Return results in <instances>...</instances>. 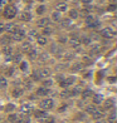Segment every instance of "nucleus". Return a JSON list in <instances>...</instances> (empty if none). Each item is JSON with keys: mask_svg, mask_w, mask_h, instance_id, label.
<instances>
[{"mask_svg": "<svg viewBox=\"0 0 117 123\" xmlns=\"http://www.w3.org/2000/svg\"><path fill=\"white\" fill-rule=\"evenodd\" d=\"M102 100H103V99H102V96H101V94H96V96L93 97V102L96 103V104L102 103Z\"/></svg>", "mask_w": 117, "mask_h": 123, "instance_id": "22", "label": "nucleus"}, {"mask_svg": "<svg viewBox=\"0 0 117 123\" xmlns=\"http://www.w3.org/2000/svg\"><path fill=\"white\" fill-rule=\"evenodd\" d=\"M71 45L73 46V48H77V46L79 45V40H78V39H72V40H71Z\"/></svg>", "mask_w": 117, "mask_h": 123, "instance_id": "32", "label": "nucleus"}, {"mask_svg": "<svg viewBox=\"0 0 117 123\" xmlns=\"http://www.w3.org/2000/svg\"><path fill=\"white\" fill-rule=\"evenodd\" d=\"M42 1H44V0H42Z\"/></svg>", "mask_w": 117, "mask_h": 123, "instance_id": "55", "label": "nucleus"}, {"mask_svg": "<svg viewBox=\"0 0 117 123\" xmlns=\"http://www.w3.org/2000/svg\"><path fill=\"white\" fill-rule=\"evenodd\" d=\"M74 77H68V78H65L64 81H61V87H63V88H67V87H69L71 84H73V83H74Z\"/></svg>", "mask_w": 117, "mask_h": 123, "instance_id": "6", "label": "nucleus"}, {"mask_svg": "<svg viewBox=\"0 0 117 123\" xmlns=\"http://www.w3.org/2000/svg\"><path fill=\"white\" fill-rule=\"evenodd\" d=\"M20 19L23 20V21H29V20L32 19L30 13H29V12H24V13H21V14H20Z\"/></svg>", "mask_w": 117, "mask_h": 123, "instance_id": "8", "label": "nucleus"}, {"mask_svg": "<svg viewBox=\"0 0 117 123\" xmlns=\"http://www.w3.org/2000/svg\"><path fill=\"white\" fill-rule=\"evenodd\" d=\"M4 3H5V1H4V0H0V8H1V6H3V5H4Z\"/></svg>", "mask_w": 117, "mask_h": 123, "instance_id": "49", "label": "nucleus"}, {"mask_svg": "<svg viewBox=\"0 0 117 123\" xmlns=\"http://www.w3.org/2000/svg\"><path fill=\"white\" fill-rule=\"evenodd\" d=\"M3 31H4V24L0 23V33H3Z\"/></svg>", "mask_w": 117, "mask_h": 123, "instance_id": "46", "label": "nucleus"}, {"mask_svg": "<svg viewBox=\"0 0 117 123\" xmlns=\"http://www.w3.org/2000/svg\"><path fill=\"white\" fill-rule=\"evenodd\" d=\"M14 109H15V106H14V104H8V106L5 107V111L6 112H13Z\"/></svg>", "mask_w": 117, "mask_h": 123, "instance_id": "35", "label": "nucleus"}, {"mask_svg": "<svg viewBox=\"0 0 117 123\" xmlns=\"http://www.w3.org/2000/svg\"><path fill=\"white\" fill-rule=\"evenodd\" d=\"M4 15H5V18H8V19H13V18L16 15V9L14 8L13 5L6 6L5 10H4Z\"/></svg>", "mask_w": 117, "mask_h": 123, "instance_id": "1", "label": "nucleus"}, {"mask_svg": "<svg viewBox=\"0 0 117 123\" xmlns=\"http://www.w3.org/2000/svg\"><path fill=\"white\" fill-rule=\"evenodd\" d=\"M21 49L24 50V52H29V50H30L32 48H30V43L29 42H25V43H23V45H21Z\"/></svg>", "mask_w": 117, "mask_h": 123, "instance_id": "20", "label": "nucleus"}, {"mask_svg": "<svg viewBox=\"0 0 117 123\" xmlns=\"http://www.w3.org/2000/svg\"><path fill=\"white\" fill-rule=\"evenodd\" d=\"M53 84V82L50 81V79H45V81H43V85H44V88H48Z\"/></svg>", "mask_w": 117, "mask_h": 123, "instance_id": "29", "label": "nucleus"}, {"mask_svg": "<svg viewBox=\"0 0 117 123\" xmlns=\"http://www.w3.org/2000/svg\"><path fill=\"white\" fill-rule=\"evenodd\" d=\"M16 28H18V27H16L15 24H13V23L4 25V30H6V31H10V33H14V30H15Z\"/></svg>", "mask_w": 117, "mask_h": 123, "instance_id": "7", "label": "nucleus"}, {"mask_svg": "<svg viewBox=\"0 0 117 123\" xmlns=\"http://www.w3.org/2000/svg\"><path fill=\"white\" fill-rule=\"evenodd\" d=\"M33 79H34V81H39V79H40L39 72H34V73H33Z\"/></svg>", "mask_w": 117, "mask_h": 123, "instance_id": "41", "label": "nucleus"}, {"mask_svg": "<svg viewBox=\"0 0 117 123\" xmlns=\"http://www.w3.org/2000/svg\"><path fill=\"white\" fill-rule=\"evenodd\" d=\"M108 81H109V82H115V81H116V79H115V78H113V77H111V78H108Z\"/></svg>", "mask_w": 117, "mask_h": 123, "instance_id": "50", "label": "nucleus"}, {"mask_svg": "<svg viewBox=\"0 0 117 123\" xmlns=\"http://www.w3.org/2000/svg\"><path fill=\"white\" fill-rule=\"evenodd\" d=\"M100 34H101L103 38H107V39H111V38L115 37V31H113L111 28H105V29H102V30L100 31Z\"/></svg>", "mask_w": 117, "mask_h": 123, "instance_id": "5", "label": "nucleus"}, {"mask_svg": "<svg viewBox=\"0 0 117 123\" xmlns=\"http://www.w3.org/2000/svg\"><path fill=\"white\" fill-rule=\"evenodd\" d=\"M16 119H18L16 114H10L9 115V122H16Z\"/></svg>", "mask_w": 117, "mask_h": 123, "instance_id": "40", "label": "nucleus"}, {"mask_svg": "<svg viewBox=\"0 0 117 123\" xmlns=\"http://www.w3.org/2000/svg\"><path fill=\"white\" fill-rule=\"evenodd\" d=\"M61 96H62V98H68V97H71V96H73V94H72L71 90H64V92L61 93Z\"/></svg>", "mask_w": 117, "mask_h": 123, "instance_id": "25", "label": "nucleus"}, {"mask_svg": "<svg viewBox=\"0 0 117 123\" xmlns=\"http://www.w3.org/2000/svg\"><path fill=\"white\" fill-rule=\"evenodd\" d=\"M34 115L36 118H45L47 117V112H44V111H35Z\"/></svg>", "mask_w": 117, "mask_h": 123, "instance_id": "12", "label": "nucleus"}, {"mask_svg": "<svg viewBox=\"0 0 117 123\" xmlns=\"http://www.w3.org/2000/svg\"><path fill=\"white\" fill-rule=\"evenodd\" d=\"M115 118H116V112L112 111L111 114H109V117H108V121L109 122H115Z\"/></svg>", "mask_w": 117, "mask_h": 123, "instance_id": "34", "label": "nucleus"}, {"mask_svg": "<svg viewBox=\"0 0 117 123\" xmlns=\"http://www.w3.org/2000/svg\"><path fill=\"white\" fill-rule=\"evenodd\" d=\"M12 73H13V69H9L8 70V75H12Z\"/></svg>", "mask_w": 117, "mask_h": 123, "instance_id": "51", "label": "nucleus"}, {"mask_svg": "<svg viewBox=\"0 0 117 123\" xmlns=\"http://www.w3.org/2000/svg\"><path fill=\"white\" fill-rule=\"evenodd\" d=\"M36 42H38V44H40V45H45L47 44V38L44 35H39V37H36Z\"/></svg>", "mask_w": 117, "mask_h": 123, "instance_id": "11", "label": "nucleus"}, {"mask_svg": "<svg viewBox=\"0 0 117 123\" xmlns=\"http://www.w3.org/2000/svg\"><path fill=\"white\" fill-rule=\"evenodd\" d=\"M3 53H4L5 55H10V54L13 53V49L10 48V46H5V48L3 49Z\"/></svg>", "mask_w": 117, "mask_h": 123, "instance_id": "27", "label": "nucleus"}, {"mask_svg": "<svg viewBox=\"0 0 117 123\" xmlns=\"http://www.w3.org/2000/svg\"><path fill=\"white\" fill-rule=\"evenodd\" d=\"M52 33H53V29L52 28L48 27V25L44 27V29H43V34H44V35H49V34H52Z\"/></svg>", "mask_w": 117, "mask_h": 123, "instance_id": "21", "label": "nucleus"}, {"mask_svg": "<svg viewBox=\"0 0 117 123\" xmlns=\"http://www.w3.org/2000/svg\"><path fill=\"white\" fill-rule=\"evenodd\" d=\"M92 115H93V118H94V119H97V118H102V117H103L102 112H100V111H96V112H94V113H93Z\"/></svg>", "mask_w": 117, "mask_h": 123, "instance_id": "30", "label": "nucleus"}, {"mask_svg": "<svg viewBox=\"0 0 117 123\" xmlns=\"http://www.w3.org/2000/svg\"><path fill=\"white\" fill-rule=\"evenodd\" d=\"M77 118H78V119H83V118H85V115H83L82 113H79V115H78Z\"/></svg>", "mask_w": 117, "mask_h": 123, "instance_id": "48", "label": "nucleus"}, {"mask_svg": "<svg viewBox=\"0 0 117 123\" xmlns=\"http://www.w3.org/2000/svg\"><path fill=\"white\" fill-rule=\"evenodd\" d=\"M53 104H54L53 99H50V98H45V99H43V100H42L39 106H40L42 109H52V108H53Z\"/></svg>", "mask_w": 117, "mask_h": 123, "instance_id": "3", "label": "nucleus"}, {"mask_svg": "<svg viewBox=\"0 0 117 123\" xmlns=\"http://www.w3.org/2000/svg\"><path fill=\"white\" fill-rule=\"evenodd\" d=\"M52 19H53L54 21H59V20H61V15H59V12H54V13L52 14Z\"/></svg>", "mask_w": 117, "mask_h": 123, "instance_id": "24", "label": "nucleus"}, {"mask_svg": "<svg viewBox=\"0 0 117 123\" xmlns=\"http://www.w3.org/2000/svg\"><path fill=\"white\" fill-rule=\"evenodd\" d=\"M113 103H115V100H113V99H107L105 102V108H106V109H111V108L113 107Z\"/></svg>", "mask_w": 117, "mask_h": 123, "instance_id": "18", "label": "nucleus"}, {"mask_svg": "<svg viewBox=\"0 0 117 123\" xmlns=\"http://www.w3.org/2000/svg\"><path fill=\"white\" fill-rule=\"evenodd\" d=\"M65 10H67V4H65V3L57 4V12H65Z\"/></svg>", "mask_w": 117, "mask_h": 123, "instance_id": "14", "label": "nucleus"}, {"mask_svg": "<svg viewBox=\"0 0 117 123\" xmlns=\"http://www.w3.org/2000/svg\"><path fill=\"white\" fill-rule=\"evenodd\" d=\"M13 38L15 39V40L18 42H20V40H23V39L25 38V31L23 30V29H20V28H16L15 30H14V33H13Z\"/></svg>", "mask_w": 117, "mask_h": 123, "instance_id": "4", "label": "nucleus"}, {"mask_svg": "<svg viewBox=\"0 0 117 123\" xmlns=\"http://www.w3.org/2000/svg\"><path fill=\"white\" fill-rule=\"evenodd\" d=\"M86 111H87V113H89V114H93L94 112L97 111V108L94 107V106H88V107L86 108Z\"/></svg>", "mask_w": 117, "mask_h": 123, "instance_id": "23", "label": "nucleus"}, {"mask_svg": "<svg viewBox=\"0 0 117 123\" xmlns=\"http://www.w3.org/2000/svg\"><path fill=\"white\" fill-rule=\"evenodd\" d=\"M78 16H79V13L77 12L76 9H73V10L69 12V18H71V19H77Z\"/></svg>", "mask_w": 117, "mask_h": 123, "instance_id": "19", "label": "nucleus"}, {"mask_svg": "<svg viewBox=\"0 0 117 123\" xmlns=\"http://www.w3.org/2000/svg\"><path fill=\"white\" fill-rule=\"evenodd\" d=\"M93 96V92H92V90H91V89H86L85 90V92H83L82 93V98H89V97H92Z\"/></svg>", "mask_w": 117, "mask_h": 123, "instance_id": "17", "label": "nucleus"}, {"mask_svg": "<svg viewBox=\"0 0 117 123\" xmlns=\"http://www.w3.org/2000/svg\"><path fill=\"white\" fill-rule=\"evenodd\" d=\"M15 123H30V119H29L28 115H23L21 118H18Z\"/></svg>", "mask_w": 117, "mask_h": 123, "instance_id": "15", "label": "nucleus"}, {"mask_svg": "<svg viewBox=\"0 0 117 123\" xmlns=\"http://www.w3.org/2000/svg\"><path fill=\"white\" fill-rule=\"evenodd\" d=\"M10 42H12V38H10L9 35H4V37L0 39V43H1V44H4V45L10 44Z\"/></svg>", "mask_w": 117, "mask_h": 123, "instance_id": "10", "label": "nucleus"}, {"mask_svg": "<svg viewBox=\"0 0 117 123\" xmlns=\"http://www.w3.org/2000/svg\"><path fill=\"white\" fill-rule=\"evenodd\" d=\"M62 25L65 28V27H69L71 25V20L69 19H64V20H62Z\"/></svg>", "mask_w": 117, "mask_h": 123, "instance_id": "39", "label": "nucleus"}, {"mask_svg": "<svg viewBox=\"0 0 117 123\" xmlns=\"http://www.w3.org/2000/svg\"><path fill=\"white\" fill-rule=\"evenodd\" d=\"M115 9H116V5H109L108 6V10H111V12H113Z\"/></svg>", "mask_w": 117, "mask_h": 123, "instance_id": "45", "label": "nucleus"}, {"mask_svg": "<svg viewBox=\"0 0 117 123\" xmlns=\"http://www.w3.org/2000/svg\"><path fill=\"white\" fill-rule=\"evenodd\" d=\"M20 69L23 70V72H25V70L28 69V64L25 63V62H21V63H20Z\"/></svg>", "mask_w": 117, "mask_h": 123, "instance_id": "37", "label": "nucleus"}, {"mask_svg": "<svg viewBox=\"0 0 117 123\" xmlns=\"http://www.w3.org/2000/svg\"><path fill=\"white\" fill-rule=\"evenodd\" d=\"M4 123H6V122H4Z\"/></svg>", "mask_w": 117, "mask_h": 123, "instance_id": "56", "label": "nucleus"}, {"mask_svg": "<svg viewBox=\"0 0 117 123\" xmlns=\"http://www.w3.org/2000/svg\"><path fill=\"white\" fill-rule=\"evenodd\" d=\"M49 74H50V72L48 69H42V70H39V75H40V78H47V77H49Z\"/></svg>", "mask_w": 117, "mask_h": 123, "instance_id": "16", "label": "nucleus"}, {"mask_svg": "<svg viewBox=\"0 0 117 123\" xmlns=\"http://www.w3.org/2000/svg\"><path fill=\"white\" fill-rule=\"evenodd\" d=\"M30 111H32L30 106H28V104H27V106H25V104H24V106H21V112H27V113H29Z\"/></svg>", "mask_w": 117, "mask_h": 123, "instance_id": "33", "label": "nucleus"}, {"mask_svg": "<svg viewBox=\"0 0 117 123\" xmlns=\"http://www.w3.org/2000/svg\"><path fill=\"white\" fill-rule=\"evenodd\" d=\"M48 24H49V19H47V18H44V19H40V20L38 21V27H40V28H44Z\"/></svg>", "mask_w": 117, "mask_h": 123, "instance_id": "13", "label": "nucleus"}, {"mask_svg": "<svg viewBox=\"0 0 117 123\" xmlns=\"http://www.w3.org/2000/svg\"><path fill=\"white\" fill-rule=\"evenodd\" d=\"M6 84H8L6 79H5V78H0V88H5Z\"/></svg>", "mask_w": 117, "mask_h": 123, "instance_id": "31", "label": "nucleus"}, {"mask_svg": "<svg viewBox=\"0 0 117 123\" xmlns=\"http://www.w3.org/2000/svg\"><path fill=\"white\" fill-rule=\"evenodd\" d=\"M44 12H45V6L44 5H40L38 9H36V13H38V14H43Z\"/></svg>", "mask_w": 117, "mask_h": 123, "instance_id": "38", "label": "nucleus"}, {"mask_svg": "<svg viewBox=\"0 0 117 123\" xmlns=\"http://www.w3.org/2000/svg\"><path fill=\"white\" fill-rule=\"evenodd\" d=\"M59 40H61V42H62V43H64V42H65V39H64V38H63V37H62V38H61V39H59Z\"/></svg>", "mask_w": 117, "mask_h": 123, "instance_id": "52", "label": "nucleus"}, {"mask_svg": "<svg viewBox=\"0 0 117 123\" xmlns=\"http://www.w3.org/2000/svg\"><path fill=\"white\" fill-rule=\"evenodd\" d=\"M28 54H29V58H30V59H35L36 58V50H34V49H30L28 52Z\"/></svg>", "mask_w": 117, "mask_h": 123, "instance_id": "26", "label": "nucleus"}, {"mask_svg": "<svg viewBox=\"0 0 117 123\" xmlns=\"http://www.w3.org/2000/svg\"><path fill=\"white\" fill-rule=\"evenodd\" d=\"M36 94L38 96H47V94H49V89L48 88H39L38 90H36Z\"/></svg>", "mask_w": 117, "mask_h": 123, "instance_id": "9", "label": "nucleus"}, {"mask_svg": "<svg viewBox=\"0 0 117 123\" xmlns=\"http://www.w3.org/2000/svg\"><path fill=\"white\" fill-rule=\"evenodd\" d=\"M14 62H20V55H19V54L14 57Z\"/></svg>", "mask_w": 117, "mask_h": 123, "instance_id": "44", "label": "nucleus"}, {"mask_svg": "<svg viewBox=\"0 0 117 123\" xmlns=\"http://www.w3.org/2000/svg\"><path fill=\"white\" fill-rule=\"evenodd\" d=\"M83 62H85V63H87V64H92V60H91L88 57H85V58H83Z\"/></svg>", "mask_w": 117, "mask_h": 123, "instance_id": "42", "label": "nucleus"}, {"mask_svg": "<svg viewBox=\"0 0 117 123\" xmlns=\"http://www.w3.org/2000/svg\"><path fill=\"white\" fill-rule=\"evenodd\" d=\"M21 94H23V90H21V89H19V88H18V89H14V90H13V96H14V97H20Z\"/></svg>", "mask_w": 117, "mask_h": 123, "instance_id": "28", "label": "nucleus"}, {"mask_svg": "<svg viewBox=\"0 0 117 123\" xmlns=\"http://www.w3.org/2000/svg\"><path fill=\"white\" fill-rule=\"evenodd\" d=\"M82 43H83V44H86V45H88L91 43V38L89 37H83L82 38Z\"/></svg>", "mask_w": 117, "mask_h": 123, "instance_id": "36", "label": "nucleus"}, {"mask_svg": "<svg viewBox=\"0 0 117 123\" xmlns=\"http://www.w3.org/2000/svg\"><path fill=\"white\" fill-rule=\"evenodd\" d=\"M81 69V64H77V65L73 67V70H79Z\"/></svg>", "mask_w": 117, "mask_h": 123, "instance_id": "43", "label": "nucleus"}, {"mask_svg": "<svg viewBox=\"0 0 117 123\" xmlns=\"http://www.w3.org/2000/svg\"><path fill=\"white\" fill-rule=\"evenodd\" d=\"M25 1H28V3H30V1H32V0H25Z\"/></svg>", "mask_w": 117, "mask_h": 123, "instance_id": "53", "label": "nucleus"}, {"mask_svg": "<svg viewBox=\"0 0 117 123\" xmlns=\"http://www.w3.org/2000/svg\"><path fill=\"white\" fill-rule=\"evenodd\" d=\"M91 1H92V0H82V3H85V4H89Z\"/></svg>", "mask_w": 117, "mask_h": 123, "instance_id": "47", "label": "nucleus"}, {"mask_svg": "<svg viewBox=\"0 0 117 123\" xmlns=\"http://www.w3.org/2000/svg\"><path fill=\"white\" fill-rule=\"evenodd\" d=\"M97 123H103V122H97Z\"/></svg>", "mask_w": 117, "mask_h": 123, "instance_id": "54", "label": "nucleus"}, {"mask_svg": "<svg viewBox=\"0 0 117 123\" xmlns=\"http://www.w3.org/2000/svg\"><path fill=\"white\" fill-rule=\"evenodd\" d=\"M86 25L87 28H97L98 25H100V21H98L97 19H94L93 16H87L86 18Z\"/></svg>", "mask_w": 117, "mask_h": 123, "instance_id": "2", "label": "nucleus"}]
</instances>
